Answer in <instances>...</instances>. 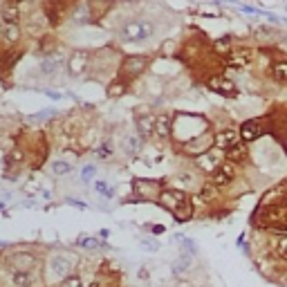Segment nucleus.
<instances>
[{"label":"nucleus","instance_id":"1","mask_svg":"<svg viewBox=\"0 0 287 287\" xmlns=\"http://www.w3.org/2000/svg\"><path fill=\"white\" fill-rule=\"evenodd\" d=\"M119 34H122V41H126V43H144L155 34V25L151 20H128Z\"/></svg>","mask_w":287,"mask_h":287},{"label":"nucleus","instance_id":"2","mask_svg":"<svg viewBox=\"0 0 287 287\" xmlns=\"http://www.w3.org/2000/svg\"><path fill=\"white\" fill-rule=\"evenodd\" d=\"M49 274H52V278H59V281H63V278H68L70 274H72L74 269V258H70L68 253H56V256L49 258Z\"/></svg>","mask_w":287,"mask_h":287},{"label":"nucleus","instance_id":"3","mask_svg":"<svg viewBox=\"0 0 287 287\" xmlns=\"http://www.w3.org/2000/svg\"><path fill=\"white\" fill-rule=\"evenodd\" d=\"M211 146H215V135H211V132H202V135L184 141V153L200 157V155H205V153H209Z\"/></svg>","mask_w":287,"mask_h":287},{"label":"nucleus","instance_id":"4","mask_svg":"<svg viewBox=\"0 0 287 287\" xmlns=\"http://www.w3.org/2000/svg\"><path fill=\"white\" fill-rule=\"evenodd\" d=\"M9 267L14 272H34L39 267V258L30 251H16L9 256Z\"/></svg>","mask_w":287,"mask_h":287},{"label":"nucleus","instance_id":"5","mask_svg":"<svg viewBox=\"0 0 287 287\" xmlns=\"http://www.w3.org/2000/svg\"><path fill=\"white\" fill-rule=\"evenodd\" d=\"M234 177H236V164H234V162H229V160H224L222 164H220L218 168L211 173V184L227 186V184H231V182H234Z\"/></svg>","mask_w":287,"mask_h":287},{"label":"nucleus","instance_id":"6","mask_svg":"<svg viewBox=\"0 0 287 287\" xmlns=\"http://www.w3.org/2000/svg\"><path fill=\"white\" fill-rule=\"evenodd\" d=\"M157 200H160V205L164 206V209H168L170 213L177 209L180 205H184L186 200V193L184 191H177V189H166V191H162L160 195H157Z\"/></svg>","mask_w":287,"mask_h":287},{"label":"nucleus","instance_id":"7","mask_svg":"<svg viewBox=\"0 0 287 287\" xmlns=\"http://www.w3.org/2000/svg\"><path fill=\"white\" fill-rule=\"evenodd\" d=\"M43 11H45V18H47L49 25H59L63 20L65 11H68V5H65V0H45Z\"/></svg>","mask_w":287,"mask_h":287},{"label":"nucleus","instance_id":"8","mask_svg":"<svg viewBox=\"0 0 287 287\" xmlns=\"http://www.w3.org/2000/svg\"><path fill=\"white\" fill-rule=\"evenodd\" d=\"M146 68H148V56H139V54H137V56H126V61H123V65H122V72L126 79H135Z\"/></svg>","mask_w":287,"mask_h":287},{"label":"nucleus","instance_id":"9","mask_svg":"<svg viewBox=\"0 0 287 287\" xmlns=\"http://www.w3.org/2000/svg\"><path fill=\"white\" fill-rule=\"evenodd\" d=\"M88 65H90V52H85V49H74L70 61H68L70 74H72V77H79V74L85 72Z\"/></svg>","mask_w":287,"mask_h":287},{"label":"nucleus","instance_id":"10","mask_svg":"<svg viewBox=\"0 0 287 287\" xmlns=\"http://www.w3.org/2000/svg\"><path fill=\"white\" fill-rule=\"evenodd\" d=\"M240 130H234V128H227V130H220L215 135V148L218 151H224L227 153L229 148H234L236 144H240Z\"/></svg>","mask_w":287,"mask_h":287},{"label":"nucleus","instance_id":"11","mask_svg":"<svg viewBox=\"0 0 287 287\" xmlns=\"http://www.w3.org/2000/svg\"><path fill=\"white\" fill-rule=\"evenodd\" d=\"M213 92L222 94V97H234L236 94V83L231 79H224V77H211L209 83H206Z\"/></svg>","mask_w":287,"mask_h":287},{"label":"nucleus","instance_id":"12","mask_svg":"<svg viewBox=\"0 0 287 287\" xmlns=\"http://www.w3.org/2000/svg\"><path fill=\"white\" fill-rule=\"evenodd\" d=\"M263 135V123L260 119H249L240 126V139L243 141H256L258 137Z\"/></svg>","mask_w":287,"mask_h":287},{"label":"nucleus","instance_id":"13","mask_svg":"<svg viewBox=\"0 0 287 287\" xmlns=\"http://www.w3.org/2000/svg\"><path fill=\"white\" fill-rule=\"evenodd\" d=\"M9 281L14 287H36L39 285V274L36 272H14L11 269Z\"/></svg>","mask_w":287,"mask_h":287},{"label":"nucleus","instance_id":"14","mask_svg":"<svg viewBox=\"0 0 287 287\" xmlns=\"http://www.w3.org/2000/svg\"><path fill=\"white\" fill-rule=\"evenodd\" d=\"M135 191L144 200H151V198H155L157 193H162L160 184H157V182H153V180H135Z\"/></svg>","mask_w":287,"mask_h":287},{"label":"nucleus","instance_id":"15","mask_svg":"<svg viewBox=\"0 0 287 287\" xmlns=\"http://www.w3.org/2000/svg\"><path fill=\"white\" fill-rule=\"evenodd\" d=\"M249 63H251V52H249V49H238V52H231L227 56L229 68L240 70V68H247Z\"/></svg>","mask_w":287,"mask_h":287},{"label":"nucleus","instance_id":"16","mask_svg":"<svg viewBox=\"0 0 287 287\" xmlns=\"http://www.w3.org/2000/svg\"><path fill=\"white\" fill-rule=\"evenodd\" d=\"M220 164H222V155H218V153H213V151H209V153H205V155L198 157V166L202 170H206V173H213Z\"/></svg>","mask_w":287,"mask_h":287},{"label":"nucleus","instance_id":"17","mask_svg":"<svg viewBox=\"0 0 287 287\" xmlns=\"http://www.w3.org/2000/svg\"><path fill=\"white\" fill-rule=\"evenodd\" d=\"M269 77L276 83H287V59H276L269 65Z\"/></svg>","mask_w":287,"mask_h":287},{"label":"nucleus","instance_id":"18","mask_svg":"<svg viewBox=\"0 0 287 287\" xmlns=\"http://www.w3.org/2000/svg\"><path fill=\"white\" fill-rule=\"evenodd\" d=\"M170 132H173V117H170V115H160V117H155V135L162 137V139H166V137H170Z\"/></svg>","mask_w":287,"mask_h":287},{"label":"nucleus","instance_id":"19","mask_svg":"<svg viewBox=\"0 0 287 287\" xmlns=\"http://www.w3.org/2000/svg\"><path fill=\"white\" fill-rule=\"evenodd\" d=\"M137 132H139V137H144V139L155 135V117H151V115L137 117Z\"/></svg>","mask_w":287,"mask_h":287},{"label":"nucleus","instance_id":"20","mask_svg":"<svg viewBox=\"0 0 287 287\" xmlns=\"http://www.w3.org/2000/svg\"><path fill=\"white\" fill-rule=\"evenodd\" d=\"M0 16H2V20L5 23H18L20 18V9H18V2H7V5H2V9H0Z\"/></svg>","mask_w":287,"mask_h":287},{"label":"nucleus","instance_id":"21","mask_svg":"<svg viewBox=\"0 0 287 287\" xmlns=\"http://www.w3.org/2000/svg\"><path fill=\"white\" fill-rule=\"evenodd\" d=\"M0 36H2V39H5L7 43H18V39H20L18 25H14V23L0 25Z\"/></svg>","mask_w":287,"mask_h":287},{"label":"nucleus","instance_id":"22","mask_svg":"<svg viewBox=\"0 0 287 287\" xmlns=\"http://www.w3.org/2000/svg\"><path fill=\"white\" fill-rule=\"evenodd\" d=\"M224 157H227L229 162H234V164H238V162H245V160H247V146H245L243 141H240V144H236L234 148H229V151L224 153Z\"/></svg>","mask_w":287,"mask_h":287},{"label":"nucleus","instance_id":"23","mask_svg":"<svg viewBox=\"0 0 287 287\" xmlns=\"http://www.w3.org/2000/svg\"><path fill=\"white\" fill-rule=\"evenodd\" d=\"M141 148V137L139 135H128L126 139H123V153L126 155H137Z\"/></svg>","mask_w":287,"mask_h":287},{"label":"nucleus","instance_id":"24","mask_svg":"<svg viewBox=\"0 0 287 287\" xmlns=\"http://www.w3.org/2000/svg\"><path fill=\"white\" fill-rule=\"evenodd\" d=\"M274 256L281 258V260H285L287 263V236H281V238L274 240V247H272Z\"/></svg>","mask_w":287,"mask_h":287},{"label":"nucleus","instance_id":"25","mask_svg":"<svg viewBox=\"0 0 287 287\" xmlns=\"http://www.w3.org/2000/svg\"><path fill=\"white\" fill-rule=\"evenodd\" d=\"M173 215H175L177 222H186V220H191V215H193V206H191V202L186 200L184 205H180L175 211H173Z\"/></svg>","mask_w":287,"mask_h":287},{"label":"nucleus","instance_id":"26","mask_svg":"<svg viewBox=\"0 0 287 287\" xmlns=\"http://www.w3.org/2000/svg\"><path fill=\"white\" fill-rule=\"evenodd\" d=\"M61 68V61L59 59H45L43 63H41V72L47 74V77H52V74H56Z\"/></svg>","mask_w":287,"mask_h":287},{"label":"nucleus","instance_id":"27","mask_svg":"<svg viewBox=\"0 0 287 287\" xmlns=\"http://www.w3.org/2000/svg\"><path fill=\"white\" fill-rule=\"evenodd\" d=\"M122 94H126V81H112L110 85H108V97H112V99H117V97H122Z\"/></svg>","mask_w":287,"mask_h":287},{"label":"nucleus","instance_id":"28","mask_svg":"<svg viewBox=\"0 0 287 287\" xmlns=\"http://www.w3.org/2000/svg\"><path fill=\"white\" fill-rule=\"evenodd\" d=\"M70 170H72V166H70L68 162H63V160L52 162V173H54V175H68Z\"/></svg>","mask_w":287,"mask_h":287},{"label":"nucleus","instance_id":"29","mask_svg":"<svg viewBox=\"0 0 287 287\" xmlns=\"http://www.w3.org/2000/svg\"><path fill=\"white\" fill-rule=\"evenodd\" d=\"M59 287H83L81 276H79V274H70L68 278H63V281H61Z\"/></svg>","mask_w":287,"mask_h":287},{"label":"nucleus","instance_id":"30","mask_svg":"<svg viewBox=\"0 0 287 287\" xmlns=\"http://www.w3.org/2000/svg\"><path fill=\"white\" fill-rule=\"evenodd\" d=\"M215 52L218 54H231V41L229 39H220V41H215Z\"/></svg>","mask_w":287,"mask_h":287},{"label":"nucleus","instance_id":"31","mask_svg":"<svg viewBox=\"0 0 287 287\" xmlns=\"http://www.w3.org/2000/svg\"><path fill=\"white\" fill-rule=\"evenodd\" d=\"M94 155H97L99 160H110V157H112V146H110V144H101V146L94 151Z\"/></svg>","mask_w":287,"mask_h":287},{"label":"nucleus","instance_id":"32","mask_svg":"<svg viewBox=\"0 0 287 287\" xmlns=\"http://www.w3.org/2000/svg\"><path fill=\"white\" fill-rule=\"evenodd\" d=\"M79 245H81V247H85V249H97L101 243H99L97 238H88V236H81V238H79Z\"/></svg>","mask_w":287,"mask_h":287},{"label":"nucleus","instance_id":"33","mask_svg":"<svg viewBox=\"0 0 287 287\" xmlns=\"http://www.w3.org/2000/svg\"><path fill=\"white\" fill-rule=\"evenodd\" d=\"M54 47H56V43H54V39H52V36H45V39L43 41H41V52H43V54H47V52H54Z\"/></svg>","mask_w":287,"mask_h":287},{"label":"nucleus","instance_id":"34","mask_svg":"<svg viewBox=\"0 0 287 287\" xmlns=\"http://www.w3.org/2000/svg\"><path fill=\"white\" fill-rule=\"evenodd\" d=\"M18 59H20V52H9V54L5 56V61H2V65H5V68L9 70V68H14V65L18 63Z\"/></svg>","mask_w":287,"mask_h":287},{"label":"nucleus","instance_id":"35","mask_svg":"<svg viewBox=\"0 0 287 287\" xmlns=\"http://www.w3.org/2000/svg\"><path fill=\"white\" fill-rule=\"evenodd\" d=\"M94 175H97V168H94L92 164L83 166V170H81V180H83V182H90V180H92Z\"/></svg>","mask_w":287,"mask_h":287},{"label":"nucleus","instance_id":"36","mask_svg":"<svg viewBox=\"0 0 287 287\" xmlns=\"http://www.w3.org/2000/svg\"><path fill=\"white\" fill-rule=\"evenodd\" d=\"M94 189H97V193L103 195V198H112V186H108L106 182H97V184H94Z\"/></svg>","mask_w":287,"mask_h":287},{"label":"nucleus","instance_id":"37","mask_svg":"<svg viewBox=\"0 0 287 287\" xmlns=\"http://www.w3.org/2000/svg\"><path fill=\"white\" fill-rule=\"evenodd\" d=\"M215 189H218L215 184L205 186V189H202V193H200V195H202V200H211V198H213V195H215Z\"/></svg>","mask_w":287,"mask_h":287},{"label":"nucleus","instance_id":"38","mask_svg":"<svg viewBox=\"0 0 287 287\" xmlns=\"http://www.w3.org/2000/svg\"><path fill=\"white\" fill-rule=\"evenodd\" d=\"M9 162H23V151H11Z\"/></svg>","mask_w":287,"mask_h":287},{"label":"nucleus","instance_id":"39","mask_svg":"<svg viewBox=\"0 0 287 287\" xmlns=\"http://www.w3.org/2000/svg\"><path fill=\"white\" fill-rule=\"evenodd\" d=\"M141 245H144V247H146V249H157V245L153 243V240H144V243H141Z\"/></svg>","mask_w":287,"mask_h":287},{"label":"nucleus","instance_id":"40","mask_svg":"<svg viewBox=\"0 0 287 287\" xmlns=\"http://www.w3.org/2000/svg\"><path fill=\"white\" fill-rule=\"evenodd\" d=\"M70 205L79 206V209H85V205H83V202H79V200H70Z\"/></svg>","mask_w":287,"mask_h":287},{"label":"nucleus","instance_id":"41","mask_svg":"<svg viewBox=\"0 0 287 287\" xmlns=\"http://www.w3.org/2000/svg\"><path fill=\"white\" fill-rule=\"evenodd\" d=\"M151 231H153V234H164V227H160V224H155V227H153Z\"/></svg>","mask_w":287,"mask_h":287},{"label":"nucleus","instance_id":"42","mask_svg":"<svg viewBox=\"0 0 287 287\" xmlns=\"http://www.w3.org/2000/svg\"><path fill=\"white\" fill-rule=\"evenodd\" d=\"M88 287H101V285H99V283H90Z\"/></svg>","mask_w":287,"mask_h":287},{"label":"nucleus","instance_id":"43","mask_svg":"<svg viewBox=\"0 0 287 287\" xmlns=\"http://www.w3.org/2000/svg\"><path fill=\"white\" fill-rule=\"evenodd\" d=\"M16 2H23V0H16Z\"/></svg>","mask_w":287,"mask_h":287}]
</instances>
